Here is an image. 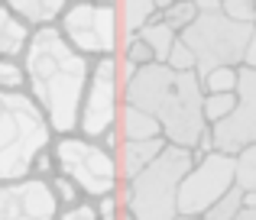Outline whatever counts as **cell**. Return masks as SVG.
Wrapping results in <instances>:
<instances>
[{"label": "cell", "instance_id": "6da1fadb", "mask_svg": "<svg viewBox=\"0 0 256 220\" xmlns=\"http://www.w3.org/2000/svg\"><path fill=\"white\" fill-rule=\"evenodd\" d=\"M94 62L75 52L58 29L32 32L30 49L23 55L26 94L42 107L56 136L78 133V113Z\"/></svg>", "mask_w": 256, "mask_h": 220}, {"label": "cell", "instance_id": "7a4b0ae2", "mask_svg": "<svg viewBox=\"0 0 256 220\" xmlns=\"http://www.w3.org/2000/svg\"><path fill=\"white\" fill-rule=\"evenodd\" d=\"M124 104L152 113L162 123V136L169 146L192 149L204 136V88L198 71H172L169 65H146L126 84Z\"/></svg>", "mask_w": 256, "mask_h": 220}, {"label": "cell", "instance_id": "3957f363", "mask_svg": "<svg viewBox=\"0 0 256 220\" xmlns=\"http://www.w3.org/2000/svg\"><path fill=\"white\" fill-rule=\"evenodd\" d=\"M56 130L26 91H0V185L30 178Z\"/></svg>", "mask_w": 256, "mask_h": 220}, {"label": "cell", "instance_id": "277c9868", "mask_svg": "<svg viewBox=\"0 0 256 220\" xmlns=\"http://www.w3.org/2000/svg\"><path fill=\"white\" fill-rule=\"evenodd\" d=\"M194 165V152L169 146L150 169L133 182H124L117 195L136 220H175L178 217V188Z\"/></svg>", "mask_w": 256, "mask_h": 220}, {"label": "cell", "instance_id": "5b68a950", "mask_svg": "<svg viewBox=\"0 0 256 220\" xmlns=\"http://www.w3.org/2000/svg\"><path fill=\"white\" fill-rule=\"evenodd\" d=\"M253 26L234 23L220 0H198V19L182 32V42L198 58V78L214 68H244Z\"/></svg>", "mask_w": 256, "mask_h": 220}, {"label": "cell", "instance_id": "8992f818", "mask_svg": "<svg viewBox=\"0 0 256 220\" xmlns=\"http://www.w3.org/2000/svg\"><path fill=\"white\" fill-rule=\"evenodd\" d=\"M56 29L65 36L72 49L91 62L114 58L124 49L120 0H68Z\"/></svg>", "mask_w": 256, "mask_h": 220}, {"label": "cell", "instance_id": "52a82bcc", "mask_svg": "<svg viewBox=\"0 0 256 220\" xmlns=\"http://www.w3.org/2000/svg\"><path fill=\"white\" fill-rule=\"evenodd\" d=\"M52 156H56L58 175L72 178L82 188L84 201H98V198L117 195L120 191V165L117 152H110L98 139H84L78 133L68 136H56L52 143Z\"/></svg>", "mask_w": 256, "mask_h": 220}, {"label": "cell", "instance_id": "ba28073f", "mask_svg": "<svg viewBox=\"0 0 256 220\" xmlns=\"http://www.w3.org/2000/svg\"><path fill=\"white\" fill-rule=\"evenodd\" d=\"M124 81H120L117 55L114 58H98L91 68L82 113H78V136L84 139H104L110 130H117L120 110H124Z\"/></svg>", "mask_w": 256, "mask_h": 220}, {"label": "cell", "instance_id": "9c48e42d", "mask_svg": "<svg viewBox=\"0 0 256 220\" xmlns=\"http://www.w3.org/2000/svg\"><path fill=\"white\" fill-rule=\"evenodd\" d=\"M234 188H237V182H234V156L211 152V156L194 159L192 172L185 175V182L178 188V214L198 220L224 195H230Z\"/></svg>", "mask_w": 256, "mask_h": 220}, {"label": "cell", "instance_id": "30bf717a", "mask_svg": "<svg viewBox=\"0 0 256 220\" xmlns=\"http://www.w3.org/2000/svg\"><path fill=\"white\" fill-rule=\"evenodd\" d=\"M214 149L224 156H237L246 146H256V68H240L237 107L224 123L211 126Z\"/></svg>", "mask_w": 256, "mask_h": 220}, {"label": "cell", "instance_id": "8fae6325", "mask_svg": "<svg viewBox=\"0 0 256 220\" xmlns=\"http://www.w3.org/2000/svg\"><path fill=\"white\" fill-rule=\"evenodd\" d=\"M56 195L49 178H20V182L0 185V220H58Z\"/></svg>", "mask_w": 256, "mask_h": 220}, {"label": "cell", "instance_id": "7c38bea8", "mask_svg": "<svg viewBox=\"0 0 256 220\" xmlns=\"http://www.w3.org/2000/svg\"><path fill=\"white\" fill-rule=\"evenodd\" d=\"M166 149H169V143H166L162 136H159V139H143V143H124L117 149L120 182H133V178H140Z\"/></svg>", "mask_w": 256, "mask_h": 220}, {"label": "cell", "instance_id": "4fadbf2b", "mask_svg": "<svg viewBox=\"0 0 256 220\" xmlns=\"http://www.w3.org/2000/svg\"><path fill=\"white\" fill-rule=\"evenodd\" d=\"M30 39H32V29L10 10V3H0V58L23 62Z\"/></svg>", "mask_w": 256, "mask_h": 220}, {"label": "cell", "instance_id": "5bb4252c", "mask_svg": "<svg viewBox=\"0 0 256 220\" xmlns=\"http://www.w3.org/2000/svg\"><path fill=\"white\" fill-rule=\"evenodd\" d=\"M68 0H10V10L30 26L32 32L39 29H56L62 19Z\"/></svg>", "mask_w": 256, "mask_h": 220}, {"label": "cell", "instance_id": "9a60e30c", "mask_svg": "<svg viewBox=\"0 0 256 220\" xmlns=\"http://www.w3.org/2000/svg\"><path fill=\"white\" fill-rule=\"evenodd\" d=\"M117 130H120V136H124V143H143V139H159L162 136V123H159L152 113L133 107V104H124Z\"/></svg>", "mask_w": 256, "mask_h": 220}, {"label": "cell", "instance_id": "2e32d148", "mask_svg": "<svg viewBox=\"0 0 256 220\" xmlns=\"http://www.w3.org/2000/svg\"><path fill=\"white\" fill-rule=\"evenodd\" d=\"M159 6L162 0H120V26H124V39L140 36L150 23L159 19Z\"/></svg>", "mask_w": 256, "mask_h": 220}, {"label": "cell", "instance_id": "e0dca14e", "mask_svg": "<svg viewBox=\"0 0 256 220\" xmlns=\"http://www.w3.org/2000/svg\"><path fill=\"white\" fill-rule=\"evenodd\" d=\"M140 39L152 49L156 65H166V62H169V55H172V49H175V42H178V32H175L172 26H166L162 19H156V23H150L143 32H140Z\"/></svg>", "mask_w": 256, "mask_h": 220}, {"label": "cell", "instance_id": "ac0fdd59", "mask_svg": "<svg viewBox=\"0 0 256 220\" xmlns=\"http://www.w3.org/2000/svg\"><path fill=\"white\" fill-rule=\"evenodd\" d=\"M159 19H162L166 26H172V29L182 36V32L198 19V0H162Z\"/></svg>", "mask_w": 256, "mask_h": 220}, {"label": "cell", "instance_id": "d6986e66", "mask_svg": "<svg viewBox=\"0 0 256 220\" xmlns=\"http://www.w3.org/2000/svg\"><path fill=\"white\" fill-rule=\"evenodd\" d=\"M234 182L244 195H256V146H246L234 156Z\"/></svg>", "mask_w": 256, "mask_h": 220}, {"label": "cell", "instance_id": "ffe728a7", "mask_svg": "<svg viewBox=\"0 0 256 220\" xmlns=\"http://www.w3.org/2000/svg\"><path fill=\"white\" fill-rule=\"evenodd\" d=\"M240 68H214L208 75H201V88L204 94H237Z\"/></svg>", "mask_w": 256, "mask_h": 220}, {"label": "cell", "instance_id": "44dd1931", "mask_svg": "<svg viewBox=\"0 0 256 220\" xmlns=\"http://www.w3.org/2000/svg\"><path fill=\"white\" fill-rule=\"evenodd\" d=\"M234 107H237V94H204V107H201L204 123L208 126L224 123V120L234 113Z\"/></svg>", "mask_w": 256, "mask_h": 220}, {"label": "cell", "instance_id": "7402d4cb", "mask_svg": "<svg viewBox=\"0 0 256 220\" xmlns=\"http://www.w3.org/2000/svg\"><path fill=\"white\" fill-rule=\"evenodd\" d=\"M49 185H52V195H56V201H58V208H62V211L84 204L82 188H78L72 178H65V175H52V178H49Z\"/></svg>", "mask_w": 256, "mask_h": 220}, {"label": "cell", "instance_id": "603a6c76", "mask_svg": "<svg viewBox=\"0 0 256 220\" xmlns=\"http://www.w3.org/2000/svg\"><path fill=\"white\" fill-rule=\"evenodd\" d=\"M240 211H244V191L234 188L230 195H224L211 211H204V214H201L198 220H234V217L240 214Z\"/></svg>", "mask_w": 256, "mask_h": 220}, {"label": "cell", "instance_id": "cb8c5ba5", "mask_svg": "<svg viewBox=\"0 0 256 220\" xmlns=\"http://www.w3.org/2000/svg\"><path fill=\"white\" fill-rule=\"evenodd\" d=\"M120 58L133 62L136 68H146V65H156V55H152V49H150V45H146L140 36H130V39H124V49H120Z\"/></svg>", "mask_w": 256, "mask_h": 220}, {"label": "cell", "instance_id": "d4e9b609", "mask_svg": "<svg viewBox=\"0 0 256 220\" xmlns=\"http://www.w3.org/2000/svg\"><path fill=\"white\" fill-rule=\"evenodd\" d=\"M0 91H26V71H23V62L0 58Z\"/></svg>", "mask_w": 256, "mask_h": 220}, {"label": "cell", "instance_id": "484cf974", "mask_svg": "<svg viewBox=\"0 0 256 220\" xmlns=\"http://www.w3.org/2000/svg\"><path fill=\"white\" fill-rule=\"evenodd\" d=\"M220 6L234 23L256 26V0H220Z\"/></svg>", "mask_w": 256, "mask_h": 220}, {"label": "cell", "instance_id": "4316f807", "mask_svg": "<svg viewBox=\"0 0 256 220\" xmlns=\"http://www.w3.org/2000/svg\"><path fill=\"white\" fill-rule=\"evenodd\" d=\"M166 65H169L172 71H198V58H194V52L182 42V36H178V42H175V49H172V55H169Z\"/></svg>", "mask_w": 256, "mask_h": 220}, {"label": "cell", "instance_id": "83f0119b", "mask_svg": "<svg viewBox=\"0 0 256 220\" xmlns=\"http://www.w3.org/2000/svg\"><path fill=\"white\" fill-rule=\"evenodd\" d=\"M94 204V217L98 220H120V214H124V198L120 195H107V198H98V201H91Z\"/></svg>", "mask_w": 256, "mask_h": 220}, {"label": "cell", "instance_id": "f1b7e54d", "mask_svg": "<svg viewBox=\"0 0 256 220\" xmlns=\"http://www.w3.org/2000/svg\"><path fill=\"white\" fill-rule=\"evenodd\" d=\"M58 220H98V217H94V204L84 201V204H78V208L62 211V214H58Z\"/></svg>", "mask_w": 256, "mask_h": 220}, {"label": "cell", "instance_id": "f546056e", "mask_svg": "<svg viewBox=\"0 0 256 220\" xmlns=\"http://www.w3.org/2000/svg\"><path fill=\"white\" fill-rule=\"evenodd\" d=\"M100 143H104V146H107L110 152H117L120 146H124V136H120V130H110V133H107L104 139H100Z\"/></svg>", "mask_w": 256, "mask_h": 220}, {"label": "cell", "instance_id": "4dcf8cb0", "mask_svg": "<svg viewBox=\"0 0 256 220\" xmlns=\"http://www.w3.org/2000/svg\"><path fill=\"white\" fill-rule=\"evenodd\" d=\"M246 68H256V26H253V36H250V49H246Z\"/></svg>", "mask_w": 256, "mask_h": 220}, {"label": "cell", "instance_id": "1f68e13d", "mask_svg": "<svg viewBox=\"0 0 256 220\" xmlns=\"http://www.w3.org/2000/svg\"><path fill=\"white\" fill-rule=\"evenodd\" d=\"M244 208L246 211H256V195H244Z\"/></svg>", "mask_w": 256, "mask_h": 220}, {"label": "cell", "instance_id": "d6a6232c", "mask_svg": "<svg viewBox=\"0 0 256 220\" xmlns=\"http://www.w3.org/2000/svg\"><path fill=\"white\" fill-rule=\"evenodd\" d=\"M234 220H256V211H246V208H244V211H240V214L234 217Z\"/></svg>", "mask_w": 256, "mask_h": 220}, {"label": "cell", "instance_id": "836d02e7", "mask_svg": "<svg viewBox=\"0 0 256 220\" xmlns=\"http://www.w3.org/2000/svg\"><path fill=\"white\" fill-rule=\"evenodd\" d=\"M120 220H136V217H133V214H130V211H126V208H124V214H120Z\"/></svg>", "mask_w": 256, "mask_h": 220}, {"label": "cell", "instance_id": "e575fe53", "mask_svg": "<svg viewBox=\"0 0 256 220\" xmlns=\"http://www.w3.org/2000/svg\"><path fill=\"white\" fill-rule=\"evenodd\" d=\"M175 220H194V217H182V214H178V217H175Z\"/></svg>", "mask_w": 256, "mask_h": 220}]
</instances>
